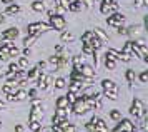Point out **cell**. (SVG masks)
I'll return each mask as SVG.
<instances>
[{
    "label": "cell",
    "instance_id": "46",
    "mask_svg": "<svg viewBox=\"0 0 148 132\" xmlns=\"http://www.w3.org/2000/svg\"><path fill=\"white\" fill-rule=\"evenodd\" d=\"M15 131L23 132V131H27V127H25V126H15Z\"/></svg>",
    "mask_w": 148,
    "mask_h": 132
},
{
    "label": "cell",
    "instance_id": "39",
    "mask_svg": "<svg viewBox=\"0 0 148 132\" xmlns=\"http://www.w3.org/2000/svg\"><path fill=\"white\" fill-rule=\"evenodd\" d=\"M20 12V5H10L7 8V13H18Z\"/></svg>",
    "mask_w": 148,
    "mask_h": 132
},
{
    "label": "cell",
    "instance_id": "14",
    "mask_svg": "<svg viewBox=\"0 0 148 132\" xmlns=\"http://www.w3.org/2000/svg\"><path fill=\"white\" fill-rule=\"evenodd\" d=\"M80 89H82V82L72 80V84L68 85V92H70V94H75V95H80Z\"/></svg>",
    "mask_w": 148,
    "mask_h": 132
},
{
    "label": "cell",
    "instance_id": "45",
    "mask_svg": "<svg viewBox=\"0 0 148 132\" xmlns=\"http://www.w3.org/2000/svg\"><path fill=\"white\" fill-rule=\"evenodd\" d=\"M37 67H38V69H45V67H47V62H43V60H40V62L37 64Z\"/></svg>",
    "mask_w": 148,
    "mask_h": 132
},
{
    "label": "cell",
    "instance_id": "42",
    "mask_svg": "<svg viewBox=\"0 0 148 132\" xmlns=\"http://www.w3.org/2000/svg\"><path fill=\"white\" fill-rule=\"evenodd\" d=\"M17 70H20V67L17 65V64H14V62H12V64L8 65V70H7V72H17Z\"/></svg>",
    "mask_w": 148,
    "mask_h": 132
},
{
    "label": "cell",
    "instance_id": "44",
    "mask_svg": "<svg viewBox=\"0 0 148 132\" xmlns=\"http://www.w3.org/2000/svg\"><path fill=\"white\" fill-rule=\"evenodd\" d=\"M133 3H135V8H140V7L145 5V3H143V0H135Z\"/></svg>",
    "mask_w": 148,
    "mask_h": 132
},
{
    "label": "cell",
    "instance_id": "8",
    "mask_svg": "<svg viewBox=\"0 0 148 132\" xmlns=\"http://www.w3.org/2000/svg\"><path fill=\"white\" fill-rule=\"evenodd\" d=\"M123 22H125V15H123V13H118V12H112L107 19V24L110 27H118V25H121Z\"/></svg>",
    "mask_w": 148,
    "mask_h": 132
},
{
    "label": "cell",
    "instance_id": "36",
    "mask_svg": "<svg viewBox=\"0 0 148 132\" xmlns=\"http://www.w3.org/2000/svg\"><path fill=\"white\" fill-rule=\"evenodd\" d=\"M65 85H67V84H65V79L58 77V79L55 80V87H57V89H65Z\"/></svg>",
    "mask_w": 148,
    "mask_h": 132
},
{
    "label": "cell",
    "instance_id": "50",
    "mask_svg": "<svg viewBox=\"0 0 148 132\" xmlns=\"http://www.w3.org/2000/svg\"><path fill=\"white\" fill-rule=\"evenodd\" d=\"M3 22H5V13L0 12V24H3Z\"/></svg>",
    "mask_w": 148,
    "mask_h": 132
},
{
    "label": "cell",
    "instance_id": "43",
    "mask_svg": "<svg viewBox=\"0 0 148 132\" xmlns=\"http://www.w3.org/2000/svg\"><path fill=\"white\" fill-rule=\"evenodd\" d=\"M57 60H58V55H57V53H55V55H52V57H50V59H48V62H50V64H52V65H57Z\"/></svg>",
    "mask_w": 148,
    "mask_h": 132
},
{
    "label": "cell",
    "instance_id": "52",
    "mask_svg": "<svg viewBox=\"0 0 148 132\" xmlns=\"http://www.w3.org/2000/svg\"><path fill=\"white\" fill-rule=\"evenodd\" d=\"M2 2H3V3H8V2H12V0H2Z\"/></svg>",
    "mask_w": 148,
    "mask_h": 132
},
{
    "label": "cell",
    "instance_id": "26",
    "mask_svg": "<svg viewBox=\"0 0 148 132\" xmlns=\"http://www.w3.org/2000/svg\"><path fill=\"white\" fill-rule=\"evenodd\" d=\"M82 64H85V59L82 57V55H77V57H73V69H80V65Z\"/></svg>",
    "mask_w": 148,
    "mask_h": 132
},
{
    "label": "cell",
    "instance_id": "33",
    "mask_svg": "<svg viewBox=\"0 0 148 132\" xmlns=\"http://www.w3.org/2000/svg\"><path fill=\"white\" fill-rule=\"evenodd\" d=\"M95 120H97V115H93L92 120H90L88 124H85V129H87V131H92V132L95 131Z\"/></svg>",
    "mask_w": 148,
    "mask_h": 132
},
{
    "label": "cell",
    "instance_id": "2",
    "mask_svg": "<svg viewBox=\"0 0 148 132\" xmlns=\"http://www.w3.org/2000/svg\"><path fill=\"white\" fill-rule=\"evenodd\" d=\"M73 112L77 114V115H83V114H87L88 110H92L90 109V104H88V100L87 99H83V97H80V99H75L73 102Z\"/></svg>",
    "mask_w": 148,
    "mask_h": 132
},
{
    "label": "cell",
    "instance_id": "22",
    "mask_svg": "<svg viewBox=\"0 0 148 132\" xmlns=\"http://www.w3.org/2000/svg\"><path fill=\"white\" fill-rule=\"evenodd\" d=\"M32 10H35V12H43V10H45V2L35 0L34 3H32Z\"/></svg>",
    "mask_w": 148,
    "mask_h": 132
},
{
    "label": "cell",
    "instance_id": "34",
    "mask_svg": "<svg viewBox=\"0 0 148 132\" xmlns=\"http://www.w3.org/2000/svg\"><path fill=\"white\" fill-rule=\"evenodd\" d=\"M8 53H10V57H17V55H20V50L15 45H10L8 47Z\"/></svg>",
    "mask_w": 148,
    "mask_h": 132
},
{
    "label": "cell",
    "instance_id": "5",
    "mask_svg": "<svg viewBox=\"0 0 148 132\" xmlns=\"http://www.w3.org/2000/svg\"><path fill=\"white\" fill-rule=\"evenodd\" d=\"M132 53H135V57H140L141 60H145L147 62L148 60V47L147 44H136V42H133L132 44Z\"/></svg>",
    "mask_w": 148,
    "mask_h": 132
},
{
    "label": "cell",
    "instance_id": "49",
    "mask_svg": "<svg viewBox=\"0 0 148 132\" xmlns=\"http://www.w3.org/2000/svg\"><path fill=\"white\" fill-rule=\"evenodd\" d=\"M62 50H63V45H57L55 47V53H60Z\"/></svg>",
    "mask_w": 148,
    "mask_h": 132
},
{
    "label": "cell",
    "instance_id": "51",
    "mask_svg": "<svg viewBox=\"0 0 148 132\" xmlns=\"http://www.w3.org/2000/svg\"><path fill=\"white\" fill-rule=\"evenodd\" d=\"M3 106H5V104H3V100H0V109H2Z\"/></svg>",
    "mask_w": 148,
    "mask_h": 132
},
{
    "label": "cell",
    "instance_id": "4",
    "mask_svg": "<svg viewBox=\"0 0 148 132\" xmlns=\"http://www.w3.org/2000/svg\"><path fill=\"white\" fill-rule=\"evenodd\" d=\"M145 112H147V107H145V104L141 102V99H133V104H132L130 114L133 115L135 119H141Z\"/></svg>",
    "mask_w": 148,
    "mask_h": 132
},
{
    "label": "cell",
    "instance_id": "1",
    "mask_svg": "<svg viewBox=\"0 0 148 132\" xmlns=\"http://www.w3.org/2000/svg\"><path fill=\"white\" fill-rule=\"evenodd\" d=\"M48 30H52V27L50 24H43V22H35V24H28L27 27V32L28 35H40L43 32H48Z\"/></svg>",
    "mask_w": 148,
    "mask_h": 132
},
{
    "label": "cell",
    "instance_id": "13",
    "mask_svg": "<svg viewBox=\"0 0 148 132\" xmlns=\"http://www.w3.org/2000/svg\"><path fill=\"white\" fill-rule=\"evenodd\" d=\"M101 87H103V90H105V92H118V85L115 84L113 80L105 79L103 82H101Z\"/></svg>",
    "mask_w": 148,
    "mask_h": 132
},
{
    "label": "cell",
    "instance_id": "3",
    "mask_svg": "<svg viewBox=\"0 0 148 132\" xmlns=\"http://www.w3.org/2000/svg\"><path fill=\"white\" fill-rule=\"evenodd\" d=\"M48 19H50V27L55 28V30H65V27H67V20L63 19V15L60 13H52V15H48Z\"/></svg>",
    "mask_w": 148,
    "mask_h": 132
},
{
    "label": "cell",
    "instance_id": "18",
    "mask_svg": "<svg viewBox=\"0 0 148 132\" xmlns=\"http://www.w3.org/2000/svg\"><path fill=\"white\" fill-rule=\"evenodd\" d=\"M10 59V53H8V47L2 45L0 47V62H7Z\"/></svg>",
    "mask_w": 148,
    "mask_h": 132
},
{
    "label": "cell",
    "instance_id": "16",
    "mask_svg": "<svg viewBox=\"0 0 148 132\" xmlns=\"http://www.w3.org/2000/svg\"><path fill=\"white\" fill-rule=\"evenodd\" d=\"M37 87L42 89V90H47V74L45 72H42L38 75V84H37Z\"/></svg>",
    "mask_w": 148,
    "mask_h": 132
},
{
    "label": "cell",
    "instance_id": "15",
    "mask_svg": "<svg viewBox=\"0 0 148 132\" xmlns=\"http://www.w3.org/2000/svg\"><path fill=\"white\" fill-rule=\"evenodd\" d=\"M82 8H83V2H82V0H73V2L68 3L67 10H70V12H78V10H82Z\"/></svg>",
    "mask_w": 148,
    "mask_h": 132
},
{
    "label": "cell",
    "instance_id": "32",
    "mask_svg": "<svg viewBox=\"0 0 148 132\" xmlns=\"http://www.w3.org/2000/svg\"><path fill=\"white\" fill-rule=\"evenodd\" d=\"M38 70H40L38 67H34V69H30V72L27 74V79H35V77L38 75Z\"/></svg>",
    "mask_w": 148,
    "mask_h": 132
},
{
    "label": "cell",
    "instance_id": "9",
    "mask_svg": "<svg viewBox=\"0 0 148 132\" xmlns=\"http://www.w3.org/2000/svg\"><path fill=\"white\" fill-rule=\"evenodd\" d=\"M42 117H43V109H42V104H35V106L32 107V110H30L28 120H30V122H34V120L40 122Z\"/></svg>",
    "mask_w": 148,
    "mask_h": 132
},
{
    "label": "cell",
    "instance_id": "20",
    "mask_svg": "<svg viewBox=\"0 0 148 132\" xmlns=\"http://www.w3.org/2000/svg\"><path fill=\"white\" fill-rule=\"evenodd\" d=\"M0 89H2V92H5V94H14L17 92V85H12V84H5V85H0Z\"/></svg>",
    "mask_w": 148,
    "mask_h": 132
},
{
    "label": "cell",
    "instance_id": "12",
    "mask_svg": "<svg viewBox=\"0 0 148 132\" xmlns=\"http://www.w3.org/2000/svg\"><path fill=\"white\" fill-rule=\"evenodd\" d=\"M18 37V28L17 27H10V28H7L5 32L2 33V39L5 40H15Z\"/></svg>",
    "mask_w": 148,
    "mask_h": 132
},
{
    "label": "cell",
    "instance_id": "30",
    "mask_svg": "<svg viewBox=\"0 0 148 132\" xmlns=\"http://www.w3.org/2000/svg\"><path fill=\"white\" fill-rule=\"evenodd\" d=\"M125 77H127V80L130 82V84H133V82H135V79H136V75H135V72L132 70V69H128V70H127V74H125Z\"/></svg>",
    "mask_w": 148,
    "mask_h": 132
},
{
    "label": "cell",
    "instance_id": "11",
    "mask_svg": "<svg viewBox=\"0 0 148 132\" xmlns=\"http://www.w3.org/2000/svg\"><path fill=\"white\" fill-rule=\"evenodd\" d=\"M78 70H80V74H82V75H83V77H85L87 80H92V79L95 77V75H97V72L93 70V67L87 65V64H82Z\"/></svg>",
    "mask_w": 148,
    "mask_h": 132
},
{
    "label": "cell",
    "instance_id": "31",
    "mask_svg": "<svg viewBox=\"0 0 148 132\" xmlns=\"http://www.w3.org/2000/svg\"><path fill=\"white\" fill-rule=\"evenodd\" d=\"M17 65L20 67V69H27V67H28V59H27V57H20L18 62H17Z\"/></svg>",
    "mask_w": 148,
    "mask_h": 132
},
{
    "label": "cell",
    "instance_id": "48",
    "mask_svg": "<svg viewBox=\"0 0 148 132\" xmlns=\"http://www.w3.org/2000/svg\"><path fill=\"white\" fill-rule=\"evenodd\" d=\"M23 55H25V57L30 55V47H25V49H23Z\"/></svg>",
    "mask_w": 148,
    "mask_h": 132
},
{
    "label": "cell",
    "instance_id": "6",
    "mask_svg": "<svg viewBox=\"0 0 148 132\" xmlns=\"http://www.w3.org/2000/svg\"><path fill=\"white\" fill-rule=\"evenodd\" d=\"M118 10V3L116 0H101V5H100V12L103 15H110L112 12H116Z\"/></svg>",
    "mask_w": 148,
    "mask_h": 132
},
{
    "label": "cell",
    "instance_id": "10",
    "mask_svg": "<svg viewBox=\"0 0 148 132\" xmlns=\"http://www.w3.org/2000/svg\"><path fill=\"white\" fill-rule=\"evenodd\" d=\"M141 33H143V25H141V24H136V25L128 27L125 35H128L130 39H140Z\"/></svg>",
    "mask_w": 148,
    "mask_h": 132
},
{
    "label": "cell",
    "instance_id": "40",
    "mask_svg": "<svg viewBox=\"0 0 148 132\" xmlns=\"http://www.w3.org/2000/svg\"><path fill=\"white\" fill-rule=\"evenodd\" d=\"M140 82H141V84H147V82H148V72H147V70H143V72L140 74Z\"/></svg>",
    "mask_w": 148,
    "mask_h": 132
},
{
    "label": "cell",
    "instance_id": "19",
    "mask_svg": "<svg viewBox=\"0 0 148 132\" xmlns=\"http://www.w3.org/2000/svg\"><path fill=\"white\" fill-rule=\"evenodd\" d=\"M92 32H93L95 35L101 40V42H107V40H108V33H105V32H103V28H100V27H97V28L92 30Z\"/></svg>",
    "mask_w": 148,
    "mask_h": 132
},
{
    "label": "cell",
    "instance_id": "41",
    "mask_svg": "<svg viewBox=\"0 0 148 132\" xmlns=\"http://www.w3.org/2000/svg\"><path fill=\"white\" fill-rule=\"evenodd\" d=\"M30 131H38L40 129V122H37V120H34V122H30V127H28Z\"/></svg>",
    "mask_w": 148,
    "mask_h": 132
},
{
    "label": "cell",
    "instance_id": "25",
    "mask_svg": "<svg viewBox=\"0 0 148 132\" xmlns=\"http://www.w3.org/2000/svg\"><path fill=\"white\" fill-rule=\"evenodd\" d=\"M108 115H110L112 120H120L121 119V112L118 110V109H112V110L108 112Z\"/></svg>",
    "mask_w": 148,
    "mask_h": 132
},
{
    "label": "cell",
    "instance_id": "38",
    "mask_svg": "<svg viewBox=\"0 0 148 132\" xmlns=\"http://www.w3.org/2000/svg\"><path fill=\"white\" fill-rule=\"evenodd\" d=\"M70 40H73V35L70 32H63L62 33V42H70Z\"/></svg>",
    "mask_w": 148,
    "mask_h": 132
},
{
    "label": "cell",
    "instance_id": "23",
    "mask_svg": "<svg viewBox=\"0 0 148 132\" xmlns=\"http://www.w3.org/2000/svg\"><path fill=\"white\" fill-rule=\"evenodd\" d=\"M55 106H57V107H63V109L70 106V102H68L67 95H62V97H58V99H57V104H55Z\"/></svg>",
    "mask_w": 148,
    "mask_h": 132
},
{
    "label": "cell",
    "instance_id": "17",
    "mask_svg": "<svg viewBox=\"0 0 148 132\" xmlns=\"http://www.w3.org/2000/svg\"><path fill=\"white\" fill-rule=\"evenodd\" d=\"M90 45L93 47V50H100L101 45H103V42H101V40H100V39H98V37H97V35L93 33V37L90 39Z\"/></svg>",
    "mask_w": 148,
    "mask_h": 132
},
{
    "label": "cell",
    "instance_id": "24",
    "mask_svg": "<svg viewBox=\"0 0 148 132\" xmlns=\"http://www.w3.org/2000/svg\"><path fill=\"white\" fill-rule=\"evenodd\" d=\"M82 52L83 53H90V55H92L95 50H93V47L90 45V42H82Z\"/></svg>",
    "mask_w": 148,
    "mask_h": 132
},
{
    "label": "cell",
    "instance_id": "7",
    "mask_svg": "<svg viewBox=\"0 0 148 132\" xmlns=\"http://www.w3.org/2000/svg\"><path fill=\"white\" fill-rule=\"evenodd\" d=\"M115 132H120V131H128V132H135L136 131V126L130 119H120L118 120V126L113 129Z\"/></svg>",
    "mask_w": 148,
    "mask_h": 132
},
{
    "label": "cell",
    "instance_id": "53",
    "mask_svg": "<svg viewBox=\"0 0 148 132\" xmlns=\"http://www.w3.org/2000/svg\"><path fill=\"white\" fill-rule=\"evenodd\" d=\"M0 129H2V122H0Z\"/></svg>",
    "mask_w": 148,
    "mask_h": 132
},
{
    "label": "cell",
    "instance_id": "29",
    "mask_svg": "<svg viewBox=\"0 0 148 132\" xmlns=\"http://www.w3.org/2000/svg\"><path fill=\"white\" fill-rule=\"evenodd\" d=\"M27 99V92L25 90H17L15 92V100H18V102H22V100Z\"/></svg>",
    "mask_w": 148,
    "mask_h": 132
},
{
    "label": "cell",
    "instance_id": "28",
    "mask_svg": "<svg viewBox=\"0 0 148 132\" xmlns=\"http://www.w3.org/2000/svg\"><path fill=\"white\" fill-rule=\"evenodd\" d=\"M37 39H38L37 35H28V37H25V39H23V45H25V47H30Z\"/></svg>",
    "mask_w": 148,
    "mask_h": 132
},
{
    "label": "cell",
    "instance_id": "37",
    "mask_svg": "<svg viewBox=\"0 0 148 132\" xmlns=\"http://www.w3.org/2000/svg\"><path fill=\"white\" fill-rule=\"evenodd\" d=\"M132 44H133V40H128V42H125V45H123V50H121V52L130 53V52H132Z\"/></svg>",
    "mask_w": 148,
    "mask_h": 132
},
{
    "label": "cell",
    "instance_id": "47",
    "mask_svg": "<svg viewBox=\"0 0 148 132\" xmlns=\"http://www.w3.org/2000/svg\"><path fill=\"white\" fill-rule=\"evenodd\" d=\"M27 95H30V97H35V95H37V89H30V92H28Z\"/></svg>",
    "mask_w": 148,
    "mask_h": 132
},
{
    "label": "cell",
    "instance_id": "21",
    "mask_svg": "<svg viewBox=\"0 0 148 132\" xmlns=\"http://www.w3.org/2000/svg\"><path fill=\"white\" fill-rule=\"evenodd\" d=\"M95 131L107 132V131H108V126H107V124H105L101 119H98V117H97V120H95Z\"/></svg>",
    "mask_w": 148,
    "mask_h": 132
},
{
    "label": "cell",
    "instance_id": "27",
    "mask_svg": "<svg viewBox=\"0 0 148 132\" xmlns=\"http://www.w3.org/2000/svg\"><path fill=\"white\" fill-rule=\"evenodd\" d=\"M105 67H107L108 70H115V67H116V62H115L113 59H108V57H105Z\"/></svg>",
    "mask_w": 148,
    "mask_h": 132
},
{
    "label": "cell",
    "instance_id": "35",
    "mask_svg": "<svg viewBox=\"0 0 148 132\" xmlns=\"http://www.w3.org/2000/svg\"><path fill=\"white\" fill-rule=\"evenodd\" d=\"M92 37H93V32H92V30H87V32L82 35V42H90Z\"/></svg>",
    "mask_w": 148,
    "mask_h": 132
}]
</instances>
